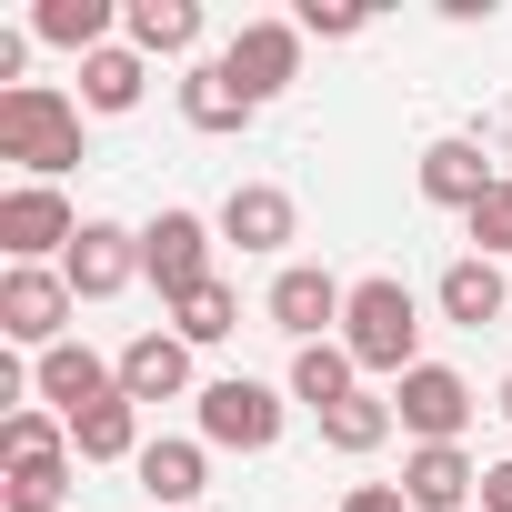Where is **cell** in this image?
<instances>
[{
	"label": "cell",
	"instance_id": "1",
	"mask_svg": "<svg viewBox=\"0 0 512 512\" xmlns=\"http://www.w3.org/2000/svg\"><path fill=\"white\" fill-rule=\"evenodd\" d=\"M342 352H352L362 372L402 382V372L422 362V302H412V282H392V272L352 282V312H342Z\"/></svg>",
	"mask_w": 512,
	"mask_h": 512
},
{
	"label": "cell",
	"instance_id": "2",
	"mask_svg": "<svg viewBox=\"0 0 512 512\" xmlns=\"http://www.w3.org/2000/svg\"><path fill=\"white\" fill-rule=\"evenodd\" d=\"M0 161H21L31 181H61V171L81 161V101L51 91V81L0 91Z\"/></svg>",
	"mask_w": 512,
	"mask_h": 512
},
{
	"label": "cell",
	"instance_id": "3",
	"mask_svg": "<svg viewBox=\"0 0 512 512\" xmlns=\"http://www.w3.org/2000/svg\"><path fill=\"white\" fill-rule=\"evenodd\" d=\"M191 402H201V442H211V452H272V442H282V392L251 382V372H221V382H201Z\"/></svg>",
	"mask_w": 512,
	"mask_h": 512
},
{
	"label": "cell",
	"instance_id": "4",
	"mask_svg": "<svg viewBox=\"0 0 512 512\" xmlns=\"http://www.w3.org/2000/svg\"><path fill=\"white\" fill-rule=\"evenodd\" d=\"M71 312H81V292H71L61 272H41V262H11V272H0V332H11L21 352H61V342H71Z\"/></svg>",
	"mask_w": 512,
	"mask_h": 512
},
{
	"label": "cell",
	"instance_id": "5",
	"mask_svg": "<svg viewBox=\"0 0 512 512\" xmlns=\"http://www.w3.org/2000/svg\"><path fill=\"white\" fill-rule=\"evenodd\" d=\"M141 282H161V302H191L201 282H221L201 211H151V221H141Z\"/></svg>",
	"mask_w": 512,
	"mask_h": 512
},
{
	"label": "cell",
	"instance_id": "6",
	"mask_svg": "<svg viewBox=\"0 0 512 512\" xmlns=\"http://www.w3.org/2000/svg\"><path fill=\"white\" fill-rule=\"evenodd\" d=\"M71 241H81V211L61 201V181H11L0 191V251H11V262L51 272V251H71Z\"/></svg>",
	"mask_w": 512,
	"mask_h": 512
},
{
	"label": "cell",
	"instance_id": "7",
	"mask_svg": "<svg viewBox=\"0 0 512 512\" xmlns=\"http://www.w3.org/2000/svg\"><path fill=\"white\" fill-rule=\"evenodd\" d=\"M262 312H272V332H292V342L312 352V342H342L332 322L352 312V282H332L322 262H282V272H272V292H262Z\"/></svg>",
	"mask_w": 512,
	"mask_h": 512
},
{
	"label": "cell",
	"instance_id": "8",
	"mask_svg": "<svg viewBox=\"0 0 512 512\" xmlns=\"http://www.w3.org/2000/svg\"><path fill=\"white\" fill-rule=\"evenodd\" d=\"M472 412H482V402H472V382H462L452 362H412V372L392 382V422H402L412 442H462Z\"/></svg>",
	"mask_w": 512,
	"mask_h": 512
},
{
	"label": "cell",
	"instance_id": "9",
	"mask_svg": "<svg viewBox=\"0 0 512 512\" xmlns=\"http://www.w3.org/2000/svg\"><path fill=\"white\" fill-rule=\"evenodd\" d=\"M221 71L251 91V111L282 101V91L302 81V21H241V31H231V51H221Z\"/></svg>",
	"mask_w": 512,
	"mask_h": 512
},
{
	"label": "cell",
	"instance_id": "10",
	"mask_svg": "<svg viewBox=\"0 0 512 512\" xmlns=\"http://www.w3.org/2000/svg\"><path fill=\"white\" fill-rule=\"evenodd\" d=\"M61 282H71L81 302H121V292L141 282V231H121V221H81V241L61 251Z\"/></svg>",
	"mask_w": 512,
	"mask_h": 512
},
{
	"label": "cell",
	"instance_id": "11",
	"mask_svg": "<svg viewBox=\"0 0 512 512\" xmlns=\"http://www.w3.org/2000/svg\"><path fill=\"white\" fill-rule=\"evenodd\" d=\"M31 392H41L61 422H81V412L121 402V362H101L91 342H61V352H41V362H31Z\"/></svg>",
	"mask_w": 512,
	"mask_h": 512
},
{
	"label": "cell",
	"instance_id": "12",
	"mask_svg": "<svg viewBox=\"0 0 512 512\" xmlns=\"http://www.w3.org/2000/svg\"><path fill=\"white\" fill-rule=\"evenodd\" d=\"M492 191H502V171L482 161V141H462V131H452V141H432V151H422V201H442V211H462V221H472Z\"/></svg>",
	"mask_w": 512,
	"mask_h": 512
},
{
	"label": "cell",
	"instance_id": "13",
	"mask_svg": "<svg viewBox=\"0 0 512 512\" xmlns=\"http://www.w3.org/2000/svg\"><path fill=\"white\" fill-rule=\"evenodd\" d=\"M472 492H482V472H472L462 442H412V452H402V502H412V512H462Z\"/></svg>",
	"mask_w": 512,
	"mask_h": 512
},
{
	"label": "cell",
	"instance_id": "14",
	"mask_svg": "<svg viewBox=\"0 0 512 512\" xmlns=\"http://www.w3.org/2000/svg\"><path fill=\"white\" fill-rule=\"evenodd\" d=\"M292 231H302V211H292L282 181H231V201H221V241H241V251H282Z\"/></svg>",
	"mask_w": 512,
	"mask_h": 512
},
{
	"label": "cell",
	"instance_id": "15",
	"mask_svg": "<svg viewBox=\"0 0 512 512\" xmlns=\"http://www.w3.org/2000/svg\"><path fill=\"white\" fill-rule=\"evenodd\" d=\"M432 302H442V322H462V332H482V322H502L512 312V282H502V262H482V251H462V262L432 282Z\"/></svg>",
	"mask_w": 512,
	"mask_h": 512
},
{
	"label": "cell",
	"instance_id": "16",
	"mask_svg": "<svg viewBox=\"0 0 512 512\" xmlns=\"http://www.w3.org/2000/svg\"><path fill=\"white\" fill-rule=\"evenodd\" d=\"M121 392H131V402H181V392H191V342H181V332L121 342Z\"/></svg>",
	"mask_w": 512,
	"mask_h": 512
},
{
	"label": "cell",
	"instance_id": "17",
	"mask_svg": "<svg viewBox=\"0 0 512 512\" xmlns=\"http://www.w3.org/2000/svg\"><path fill=\"white\" fill-rule=\"evenodd\" d=\"M141 492H151V512H191L201 502V482H211V442H141Z\"/></svg>",
	"mask_w": 512,
	"mask_h": 512
},
{
	"label": "cell",
	"instance_id": "18",
	"mask_svg": "<svg viewBox=\"0 0 512 512\" xmlns=\"http://www.w3.org/2000/svg\"><path fill=\"white\" fill-rule=\"evenodd\" d=\"M121 31H131L141 61H191L201 51V0H131Z\"/></svg>",
	"mask_w": 512,
	"mask_h": 512
},
{
	"label": "cell",
	"instance_id": "19",
	"mask_svg": "<svg viewBox=\"0 0 512 512\" xmlns=\"http://www.w3.org/2000/svg\"><path fill=\"white\" fill-rule=\"evenodd\" d=\"M181 121H191V131H241V121H251V91H241L221 61H191V71H181Z\"/></svg>",
	"mask_w": 512,
	"mask_h": 512
},
{
	"label": "cell",
	"instance_id": "20",
	"mask_svg": "<svg viewBox=\"0 0 512 512\" xmlns=\"http://www.w3.org/2000/svg\"><path fill=\"white\" fill-rule=\"evenodd\" d=\"M141 91H151V61H141L131 41H111V51L81 61V111H131Z\"/></svg>",
	"mask_w": 512,
	"mask_h": 512
},
{
	"label": "cell",
	"instance_id": "21",
	"mask_svg": "<svg viewBox=\"0 0 512 512\" xmlns=\"http://www.w3.org/2000/svg\"><path fill=\"white\" fill-rule=\"evenodd\" d=\"M71 462H141V402L121 392V402L81 412V422H71Z\"/></svg>",
	"mask_w": 512,
	"mask_h": 512
},
{
	"label": "cell",
	"instance_id": "22",
	"mask_svg": "<svg viewBox=\"0 0 512 512\" xmlns=\"http://www.w3.org/2000/svg\"><path fill=\"white\" fill-rule=\"evenodd\" d=\"M111 21H121L111 0H41V11H31V31H41L51 51H81V61L111 51Z\"/></svg>",
	"mask_w": 512,
	"mask_h": 512
},
{
	"label": "cell",
	"instance_id": "23",
	"mask_svg": "<svg viewBox=\"0 0 512 512\" xmlns=\"http://www.w3.org/2000/svg\"><path fill=\"white\" fill-rule=\"evenodd\" d=\"M352 392H362V362H352L342 342H312V352H292V402L332 412V402H352Z\"/></svg>",
	"mask_w": 512,
	"mask_h": 512
},
{
	"label": "cell",
	"instance_id": "24",
	"mask_svg": "<svg viewBox=\"0 0 512 512\" xmlns=\"http://www.w3.org/2000/svg\"><path fill=\"white\" fill-rule=\"evenodd\" d=\"M322 442L352 452V462L382 452V442H392V392H352V402H332V412H322Z\"/></svg>",
	"mask_w": 512,
	"mask_h": 512
},
{
	"label": "cell",
	"instance_id": "25",
	"mask_svg": "<svg viewBox=\"0 0 512 512\" xmlns=\"http://www.w3.org/2000/svg\"><path fill=\"white\" fill-rule=\"evenodd\" d=\"M0 452H11V472H51V462H71V422L61 412H11Z\"/></svg>",
	"mask_w": 512,
	"mask_h": 512
},
{
	"label": "cell",
	"instance_id": "26",
	"mask_svg": "<svg viewBox=\"0 0 512 512\" xmlns=\"http://www.w3.org/2000/svg\"><path fill=\"white\" fill-rule=\"evenodd\" d=\"M171 332H181L191 352H211V342H231V332H241V292H231V282H201L191 302H171Z\"/></svg>",
	"mask_w": 512,
	"mask_h": 512
},
{
	"label": "cell",
	"instance_id": "27",
	"mask_svg": "<svg viewBox=\"0 0 512 512\" xmlns=\"http://www.w3.org/2000/svg\"><path fill=\"white\" fill-rule=\"evenodd\" d=\"M472 241H482V262H512V171H502V191L472 211Z\"/></svg>",
	"mask_w": 512,
	"mask_h": 512
},
{
	"label": "cell",
	"instance_id": "28",
	"mask_svg": "<svg viewBox=\"0 0 512 512\" xmlns=\"http://www.w3.org/2000/svg\"><path fill=\"white\" fill-rule=\"evenodd\" d=\"M352 31H362V11H322V0L302 11V41H352Z\"/></svg>",
	"mask_w": 512,
	"mask_h": 512
},
{
	"label": "cell",
	"instance_id": "29",
	"mask_svg": "<svg viewBox=\"0 0 512 512\" xmlns=\"http://www.w3.org/2000/svg\"><path fill=\"white\" fill-rule=\"evenodd\" d=\"M342 512H412V502H402V482H352Z\"/></svg>",
	"mask_w": 512,
	"mask_h": 512
},
{
	"label": "cell",
	"instance_id": "30",
	"mask_svg": "<svg viewBox=\"0 0 512 512\" xmlns=\"http://www.w3.org/2000/svg\"><path fill=\"white\" fill-rule=\"evenodd\" d=\"M482 512H512V462H482Z\"/></svg>",
	"mask_w": 512,
	"mask_h": 512
},
{
	"label": "cell",
	"instance_id": "31",
	"mask_svg": "<svg viewBox=\"0 0 512 512\" xmlns=\"http://www.w3.org/2000/svg\"><path fill=\"white\" fill-rule=\"evenodd\" d=\"M502 422H512V372H502Z\"/></svg>",
	"mask_w": 512,
	"mask_h": 512
}]
</instances>
